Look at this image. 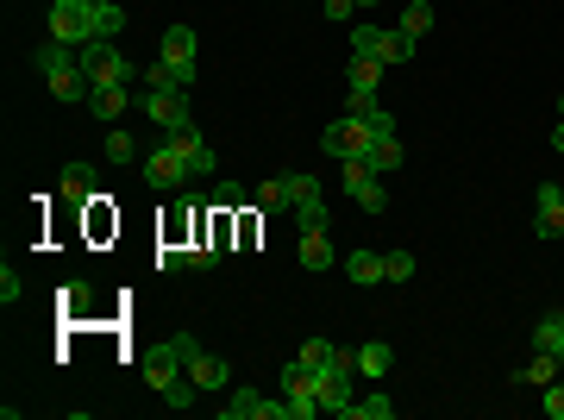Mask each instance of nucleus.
<instances>
[{"mask_svg": "<svg viewBox=\"0 0 564 420\" xmlns=\"http://www.w3.org/2000/svg\"><path fill=\"white\" fill-rule=\"evenodd\" d=\"M383 138H395V113L376 107V101H351L345 120H333L320 132V151H333L339 163H364Z\"/></svg>", "mask_w": 564, "mask_h": 420, "instance_id": "1", "label": "nucleus"}, {"mask_svg": "<svg viewBox=\"0 0 564 420\" xmlns=\"http://www.w3.org/2000/svg\"><path fill=\"white\" fill-rule=\"evenodd\" d=\"M32 69L44 76V88H51L57 101H88V76H82V63H76V51H69V44L44 38L38 51H32Z\"/></svg>", "mask_w": 564, "mask_h": 420, "instance_id": "2", "label": "nucleus"}, {"mask_svg": "<svg viewBox=\"0 0 564 420\" xmlns=\"http://www.w3.org/2000/svg\"><path fill=\"white\" fill-rule=\"evenodd\" d=\"M76 63H82V76H88V95H94V88H132L138 76H145L126 51H113V38H88L82 51H76Z\"/></svg>", "mask_w": 564, "mask_h": 420, "instance_id": "3", "label": "nucleus"}, {"mask_svg": "<svg viewBox=\"0 0 564 420\" xmlns=\"http://www.w3.org/2000/svg\"><path fill=\"white\" fill-rule=\"evenodd\" d=\"M351 57H376V63H408L414 57V38H402V32H383V26H370V19H358L351 26Z\"/></svg>", "mask_w": 564, "mask_h": 420, "instance_id": "4", "label": "nucleus"}, {"mask_svg": "<svg viewBox=\"0 0 564 420\" xmlns=\"http://www.w3.org/2000/svg\"><path fill=\"white\" fill-rule=\"evenodd\" d=\"M151 113V126L170 138V132H182V126H195V113H188V88H145V101H138Z\"/></svg>", "mask_w": 564, "mask_h": 420, "instance_id": "5", "label": "nucleus"}, {"mask_svg": "<svg viewBox=\"0 0 564 420\" xmlns=\"http://www.w3.org/2000/svg\"><path fill=\"white\" fill-rule=\"evenodd\" d=\"M157 63L170 69V82H176V88H195V32H188V26H170V32H163Z\"/></svg>", "mask_w": 564, "mask_h": 420, "instance_id": "6", "label": "nucleus"}, {"mask_svg": "<svg viewBox=\"0 0 564 420\" xmlns=\"http://www.w3.org/2000/svg\"><path fill=\"white\" fill-rule=\"evenodd\" d=\"M226 420H289V402H264V389H226V402H220Z\"/></svg>", "mask_w": 564, "mask_h": 420, "instance_id": "7", "label": "nucleus"}, {"mask_svg": "<svg viewBox=\"0 0 564 420\" xmlns=\"http://www.w3.org/2000/svg\"><path fill=\"white\" fill-rule=\"evenodd\" d=\"M345 195L364 207V214H383L389 207V189H383V176L370 170V163H345Z\"/></svg>", "mask_w": 564, "mask_h": 420, "instance_id": "8", "label": "nucleus"}, {"mask_svg": "<svg viewBox=\"0 0 564 420\" xmlns=\"http://www.w3.org/2000/svg\"><path fill=\"white\" fill-rule=\"evenodd\" d=\"M145 182H151L157 195H163V189H182V182H188V163H182V151L170 145V138H163V145L145 157Z\"/></svg>", "mask_w": 564, "mask_h": 420, "instance_id": "9", "label": "nucleus"}, {"mask_svg": "<svg viewBox=\"0 0 564 420\" xmlns=\"http://www.w3.org/2000/svg\"><path fill=\"white\" fill-rule=\"evenodd\" d=\"M51 38H57V44H69V51H82V44L94 38V32H88L82 0H51Z\"/></svg>", "mask_w": 564, "mask_h": 420, "instance_id": "10", "label": "nucleus"}, {"mask_svg": "<svg viewBox=\"0 0 564 420\" xmlns=\"http://www.w3.org/2000/svg\"><path fill=\"white\" fill-rule=\"evenodd\" d=\"M138 377H145V389H170L176 377H188V370H182V358H176V345L170 339H163V345H151V352H145V364H138Z\"/></svg>", "mask_w": 564, "mask_h": 420, "instance_id": "11", "label": "nucleus"}, {"mask_svg": "<svg viewBox=\"0 0 564 420\" xmlns=\"http://www.w3.org/2000/svg\"><path fill=\"white\" fill-rule=\"evenodd\" d=\"M533 232H539V239H564V189H558V182H539V195H533Z\"/></svg>", "mask_w": 564, "mask_h": 420, "instance_id": "12", "label": "nucleus"}, {"mask_svg": "<svg viewBox=\"0 0 564 420\" xmlns=\"http://www.w3.org/2000/svg\"><path fill=\"white\" fill-rule=\"evenodd\" d=\"M182 370L195 377V389H201V395L232 389V370H226V358H214V352H188V358H182Z\"/></svg>", "mask_w": 564, "mask_h": 420, "instance_id": "13", "label": "nucleus"}, {"mask_svg": "<svg viewBox=\"0 0 564 420\" xmlns=\"http://www.w3.org/2000/svg\"><path fill=\"white\" fill-rule=\"evenodd\" d=\"M170 145H176V151H182V163H188V182L214 176V151H207L201 126H182V132H170Z\"/></svg>", "mask_w": 564, "mask_h": 420, "instance_id": "14", "label": "nucleus"}, {"mask_svg": "<svg viewBox=\"0 0 564 420\" xmlns=\"http://www.w3.org/2000/svg\"><path fill=\"white\" fill-rule=\"evenodd\" d=\"M351 358H358V377H364V383H383L389 370H395V345L364 339V345H351Z\"/></svg>", "mask_w": 564, "mask_h": 420, "instance_id": "15", "label": "nucleus"}, {"mask_svg": "<svg viewBox=\"0 0 564 420\" xmlns=\"http://www.w3.org/2000/svg\"><path fill=\"white\" fill-rule=\"evenodd\" d=\"M345 88H351V101H376V88H383V63H376V57H351L345 63Z\"/></svg>", "mask_w": 564, "mask_h": 420, "instance_id": "16", "label": "nucleus"}, {"mask_svg": "<svg viewBox=\"0 0 564 420\" xmlns=\"http://www.w3.org/2000/svg\"><path fill=\"white\" fill-rule=\"evenodd\" d=\"M82 13H88L94 38H120L126 32V7H120V0H82Z\"/></svg>", "mask_w": 564, "mask_h": 420, "instance_id": "17", "label": "nucleus"}, {"mask_svg": "<svg viewBox=\"0 0 564 420\" xmlns=\"http://www.w3.org/2000/svg\"><path fill=\"white\" fill-rule=\"evenodd\" d=\"M82 107L94 113V120H107V126H120V113L132 107V88H94V95H88Z\"/></svg>", "mask_w": 564, "mask_h": 420, "instance_id": "18", "label": "nucleus"}, {"mask_svg": "<svg viewBox=\"0 0 564 420\" xmlns=\"http://www.w3.org/2000/svg\"><path fill=\"white\" fill-rule=\"evenodd\" d=\"M295 258H301V270H308V276H320V270H333V239H326V232H301Z\"/></svg>", "mask_w": 564, "mask_h": 420, "instance_id": "19", "label": "nucleus"}, {"mask_svg": "<svg viewBox=\"0 0 564 420\" xmlns=\"http://www.w3.org/2000/svg\"><path fill=\"white\" fill-rule=\"evenodd\" d=\"M533 352L564 358V308H552V314H539V320H533Z\"/></svg>", "mask_w": 564, "mask_h": 420, "instance_id": "20", "label": "nucleus"}, {"mask_svg": "<svg viewBox=\"0 0 564 420\" xmlns=\"http://www.w3.org/2000/svg\"><path fill=\"white\" fill-rule=\"evenodd\" d=\"M558 364H564V358H552V352H533L521 370H514V383H527V389H546V383H558Z\"/></svg>", "mask_w": 564, "mask_h": 420, "instance_id": "21", "label": "nucleus"}, {"mask_svg": "<svg viewBox=\"0 0 564 420\" xmlns=\"http://www.w3.org/2000/svg\"><path fill=\"white\" fill-rule=\"evenodd\" d=\"M339 420H395V395H383V389H370V395H358Z\"/></svg>", "mask_w": 564, "mask_h": 420, "instance_id": "22", "label": "nucleus"}, {"mask_svg": "<svg viewBox=\"0 0 564 420\" xmlns=\"http://www.w3.org/2000/svg\"><path fill=\"white\" fill-rule=\"evenodd\" d=\"M433 26H439V13L427 7V0H408V7H402V26H395V32H402V38H414V44H420V38H427Z\"/></svg>", "mask_w": 564, "mask_h": 420, "instance_id": "23", "label": "nucleus"}, {"mask_svg": "<svg viewBox=\"0 0 564 420\" xmlns=\"http://www.w3.org/2000/svg\"><path fill=\"white\" fill-rule=\"evenodd\" d=\"M63 201L69 207H88L94 201V170H88V163H69V170H63Z\"/></svg>", "mask_w": 564, "mask_h": 420, "instance_id": "24", "label": "nucleus"}, {"mask_svg": "<svg viewBox=\"0 0 564 420\" xmlns=\"http://www.w3.org/2000/svg\"><path fill=\"white\" fill-rule=\"evenodd\" d=\"M345 276H351L358 289L383 283V251H351V258H345Z\"/></svg>", "mask_w": 564, "mask_h": 420, "instance_id": "25", "label": "nucleus"}, {"mask_svg": "<svg viewBox=\"0 0 564 420\" xmlns=\"http://www.w3.org/2000/svg\"><path fill=\"white\" fill-rule=\"evenodd\" d=\"M101 157L113 163V170H120V163H132V157H138V138H132V132H120V126H107V145H101Z\"/></svg>", "mask_w": 564, "mask_h": 420, "instance_id": "26", "label": "nucleus"}, {"mask_svg": "<svg viewBox=\"0 0 564 420\" xmlns=\"http://www.w3.org/2000/svg\"><path fill=\"white\" fill-rule=\"evenodd\" d=\"M402 157H408V151H402V132H395V138H383V145H376V151H370L364 163H370L376 176H389V170H395V163H402Z\"/></svg>", "mask_w": 564, "mask_h": 420, "instance_id": "27", "label": "nucleus"}, {"mask_svg": "<svg viewBox=\"0 0 564 420\" xmlns=\"http://www.w3.org/2000/svg\"><path fill=\"white\" fill-rule=\"evenodd\" d=\"M289 214H295V226H301V232H326V220H333L320 195H314V201H301V207H289Z\"/></svg>", "mask_w": 564, "mask_h": 420, "instance_id": "28", "label": "nucleus"}, {"mask_svg": "<svg viewBox=\"0 0 564 420\" xmlns=\"http://www.w3.org/2000/svg\"><path fill=\"white\" fill-rule=\"evenodd\" d=\"M383 283H414V251H383Z\"/></svg>", "mask_w": 564, "mask_h": 420, "instance_id": "29", "label": "nucleus"}, {"mask_svg": "<svg viewBox=\"0 0 564 420\" xmlns=\"http://www.w3.org/2000/svg\"><path fill=\"white\" fill-rule=\"evenodd\" d=\"M282 189H289V207H301V201L320 195V182H314L308 170H289V176H282Z\"/></svg>", "mask_w": 564, "mask_h": 420, "instance_id": "30", "label": "nucleus"}, {"mask_svg": "<svg viewBox=\"0 0 564 420\" xmlns=\"http://www.w3.org/2000/svg\"><path fill=\"white\" fill-rule=\"evenodd\" d=\"M201 402V389H195V377H176L170 389H163V408H195Z\"/></svg>", "mask_w": 564, "mask_h": 420, "instance_id": "31", "label": "nucleus"}, {"mask_svg": "<svg viewBox=\"0 0 564 420\" xmlns=\"http://www.w3.org/2000/svg\"><path fill=\"white\" fill-rule=\"evenodd\" d=\"M245 201H251V195L239 189V182H220V189H214V207H220V214H239Z\"/></svg>", "mask_w": 564, "mask_h": 420, "instance_id": "32", "label": "nucleus"}, {"mask_svg": "<svg viewBox=\"0 0 564 420\" xmlns=\"http://www.w3.org/2000/svg\"><path fill=\"white\" fill-rule=\"evenodd\" d=\"M251 201L264 207V214H276V207H289V189H282V176H276V182H264V189H257Z\"/></svg>", "mask_w": 564, "mask_h": 420, "instance_id": "33", "label": "nucleus"}, {"mask_svg": "<svg viewBox=\"0 0 564 420\" xmlns=\"http://www.w3.org/2000/svg\"><path fill=\"white\" fill-rule=\"evenodd\" d=\"M157 270H163V276L188 270V245H163V251H157Z\"/></svg>", "mask_w": 564, "mask_h": 420, "instance_id": "34", "label": "nucleus"}, {"mask_svg": "<svg viewBox=\"0 0 564 420\" xmlns=\"http://www.w3.org/2000/svg\"><path fill=\"white\" fill-rule=\"evenodd\" d=\"M57 301H63V308H69V314H82V308H88V301H94V289H88V283H63V295H57Z\"/></svg>", "mask_w": 564, "mask_h": 420, "instance_id": "35", "label": "nucleus"}, {"mask_svg": "<svg viewBox=\"0 0 564 420\" xmlns=\"http://www.w3.org/2000/svg\"><path fill=\"white\" fill-rule=\"evenodd\" d=\"M19 295H26V283H19V276H13V264H7V270H0V301H7V308H13Z\"/></svg>", "mask_w": 564, "mask_h": 420, "instance_id": "36", "label": "nucleus"}, {"mask_svg": "<svg viewBox=\"0 0 564 420\" xmlns=\"http://www.w3.org/2000/svg\"><path fill=\"white\" fill-rule=\"evenodd\" d=\"M539 408H546V420H564V383H546V402Z\"/></svg>", "mask_w": 564, "mask_h": 420, "instance_id": "37", "label": "nucleus"}, {"mask_svg": "<svg viewBox=\"0 0 564 420\" xmlns=\"http://www.w3.org/2000/svg\"><path fill=\"white\" fill-rule=\"evenodd\" d=\"M320 7H326V19H351V13H358L351 0H320Z\"/></svg>", "mask_w": 564, "mask_h": 420, "instance_id": "38", "label": "nucleus"}, {"mask_svg": "<svg viewBox=\"0 0 564 420\" xmlns=\"http://www.w3.org/2000/svg\"><path fill=\"white\" fill-rule=\"evenodd\" d=\"M552 151H558V157H564V120H558V126H552Z\"/></svg>", "mask_w": 564, "mask_h": 420, "instance_id": "39", "label": "nucleus"}, {"mask_svg": "<svg viewBox=\"0 0 564 420\" xmlns=\"http://www.w3.org/2000/svg\"><path fill=\"white\" fill-rule=\"evenodd\" d=\"M351 7H364V13H370V7H376V0H351Z\"/></svg>", "mask_w": 564, "mask_h": 420, "instance_id": "40", "label": "nucleus"}, {"mask_svg": "<svg viewBox=\"0 0 564 420\" xmlns=\"http://www.w3.org/2000/svg\"><path fill=\"white\" fill-rule=\"evenodd\" d=\"M558 120H564V95H558Z\"/></svg>", "mask_w": 564, "mask_h": 420, "instance_id": "41", "label": "nucleus"}]
</instances>
